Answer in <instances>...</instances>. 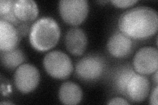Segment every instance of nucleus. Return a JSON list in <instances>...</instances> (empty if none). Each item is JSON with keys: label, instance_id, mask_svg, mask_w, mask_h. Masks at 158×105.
<instances>
[{"label": "nucleus", "instance_id": "obj_1", "mask_svg": "<svg viewBox=\"0 0 158 105\" xmlns=\"http://www.w3.org/2000/svg\"><path fill=\"white\" fill-rule=\"evenodd\" d=\"M118 25L120 32L131 39H147L157 32L158 14L151 7H136L123 13Z\"/></svg>", "mask_w": 158, "mask_h": 105}, {"label": "nucleus", "instance_id": "obj_2", "mask_svg": "<svg viewBox=\"0 0 158 105\" xmlns=\"http://www.w3.org/2000/svg\"><path fill=\"white\" fill-rule=\"evenodd\" d=\"M60 34V27L56 20L46 17L37 20L32 24L29 39L34 49L46 51L56 46Z\"/></svg>", "mask_w": 158, "mask_h": 105}, {"label": "nucleus", "instance_id": "obj_3", "mask_svg": "<svg viewBox=\"0 0 158 105\" xmlns=\"http://www.w3.org/2000/svg\"><path fill=\"white\" fill-rule=\"evenodd\" d=\"M43 63L49 75L56 79H65L70 76L73 71L70 57L60 51H53L47 53Z\"/></svg>", "mask_w": 158, "mask_h": 105}, {"label": "nucleus", "instance_id": "obj_4", "mask_svg": "<svg viewBox=\"0 0 158 105\" xmlns=\"http://www.w3.org/2000/svg\"><path fill=\"white\" fill-rule=\"evenodd\" d=\"M59 9L64 21L73 26L81 24L88 13V3L86 0H61Z\"/></svg>", "mask_w": 158, "mask_h": 105}, {"label": "nucleus", "instance_id": "obj_5", "mask_svg": "<svg viewBox=\"0 0 158 105\" xmlns=\"http://www.w3.org/2000/svg\"><path fill=\"white\" fill-rule=\"evenodd\" d=\"M40 79L36 67L29 64H23L19 67L14 75V82L19 91L24 93L31 92L38 86Z\"/></svg>", "mask_w": 158, "mask_h": 105}, {"label": "nucleus", "instance_id": "obj_6", "mask_svg": "<svg viewBox=\"0 0 158 105\" xmlns=\"http://www.w3.org/2000/svg\"><path fill=\"white\" fill-rule=\"evenodd\" d=\"M105 68L103 59L95 55H89L79 61L75 68L77 76L85 81H94L100 78Z\"/></svg>", "mask_w": 158, "mask_h": 105}, {"label": "nucleus", "instance_id": "obj_7", "mask_svg": "<svg viewBox=\"0 0 158 105\" xmlns=\"http://www.w3.org/2000/svg\"><path fill=\"white\" fill-rule=\"evenodd\" d=\"M135 71L142 75H149L157 71L158 51L152 47H144L138 50L133 59Z\"/></svg>", "mask_w": 158, "mask_h": 105}, {"label": "nucleus", "instance_id": "obj_8", "mask_svg": "<svg viewBox=\"0 0 158 105\" xmlns=\"http://www.w3.org/2000/svg\"><path fill=\"white\" fill-rule=\"evenodd\" d=\"M150 84L148 79L142 74H135L127 86V95L132 101L139 103L146 99L150 91Z\"/></svg>", "mask_w": 158, "mask_h": 105}, {"label": "nucleus", "instance_id": "obj_9", "mask_svg": "<svg viewBox=\"0 0 158 105\" xmlns=\"http://www.w3.org/2000/svg\"><path fill=\"white\" fill-rule=\"evenodd\" d=\"M65 42L68 51L74 55H81L85 53L87 47L86 34L80 28H72L66 34Z\"/></svg>", "mask_w": 158, "mask_h": 105}, {"label": "nucleus", "instance_id": "obj_10", "mask_svg": "<svg viewBox=\"0 0 158 105\" xmlns=\"http://www.w3.org/2000/svg\"><path fill=\"white\" fill-rule=\"evenodd\" d=\"M132 39L121 32H116L109 39L107 49L113 57L122 58L128 55L132 50Z\"/></svg>", "mask_w": 158, "mask_h": 105}, {"label": "nucleus", "instance_id": "obj_11", "mask_svg": "<svg viewBox=\"0 0 158 105\" xmlns=\"http://www.w3.org/2000/svg\"><path fill=\"white\" fill-rule=\"evenodd\" d=\"M17 28L3 20H0V50L10 51L17 49L20 41Z\"/></svg>", "mask_w": 158, "mask_h": 105}, {"label": "nucleus", "instance_id": "obj_12", "mask_svg": "<svg viewBox=\"0 0 158 105\" xmlns=\"http://www.w3.org/2000/svg\"><path fill=\"white\" fill-rule=\"evenodd\" d=\"M13 12L20 21L31 22L37 18L39 10L33 0H16L13 4Z\"/></svg>", "mask_w": 158, "mask_h": 105}, {"label": "nucleus", "instance_id": "obj_13", "mask_svg": "<svg viewBox=\"0 0 158 105\" xmlns=\"http://www.w3.org/2000/svg\"><path fill=\"white\" fill-rule=\"evenodd\" d=\"M59 97L63 104H77L82 99V89L75 83L65 82L59 88Z\"/></svg>", "mask_w": 158, "mask_h": 105}, {"label": "nucleus", "instance_id": "obj_14", "mask_svg": "<svg viewBox=\"0 0 158 105\" xmlns=\"http://www.w3.org/2000/svg\"><path fill=\"white\" fill-rule=\"evenodd\" d=\"M1 62L3 66L9 70H13L21 66L25 61V55L20 49L10 51H1Z\"/></svg>", "mask_w": 158, "mask_h": 105}, {"label": "nucleus", "instance_id": "obj_15", "mask_svg": "<svg viewBox=\"0 0 158 105\" xmlns=\"http://www.w3.org/2000/svg\"><path fill=\"white\" fill-rule=\"evenodd\" d=\"M136 74V72L132 68L125 67L118 71L114 78V83L117 91L127 95V86L131 78Z\"/></svg>", "mask_w": 158, "mask_h": 105}, {"label": "nucleus", "instance_id": "obj_16", "mask_svg": "<svg viewBox=\"0 0 158 105\" xmlns=\"http://www.w3.org/2000/svg\"><path fill=\"white\" fill-rule=\"evenodd\" d=\"M13 0H1L0 2V16H3L11 13L13 10Z\"/></svg>", "mask_w": 158, "mask_h": 105}, {"label": "nucleus", "instance_id": "obj_17", "mask_svg": "<svg viewBox=\"0 0 158 105\" xmlns=\"http://www.w3.org/2000/svg\"><path fill=\"white\" fill-rule=\"evenodd\" d=\"M17 26L20 37L21 38L25 37L28 33H30L32 25L30 22H21Z\"/></svg>", "mask_w": 158, "mask_h": 105}, {"label": "nucleus", "instance_id": "obj_18", "mask_svg": "<svg viewBox=\"0 0 158 105\" xmlns=\"http://www.w3.org/2000/svg\"><path fill=\"white\" fill-rule=\"evenodd\" d=\"M0 20H3V21H6L9 23L12 24L13 25H14L15 26H18L19 24L21 22V21H20L17 18L15 14V13L13 12V10L11 13H9L7 14H6V15L0 16Z\"/></svg>", "mask_w": 158, "mask_h": 105}, {"label": "nucleus", "instance_id": "obj_19", "mask_svg": "<svg viewBox=\"0 0 158 105\" xmlns=\"http://www.w3.org/2000/svg\"><path fill=\"white\" fill-rule=\"evenodd\" d=\"M137 2L138 1L136 0H113V1H111V3L115 6L121 8L131 7Z\"/></svg>", "mask_w": 158, "mask_h": 105}, {"label": "nucleus", "instance_id": "obj_20", "mask_svg": "<svg viewBox=\"0 0 158 105\" xmlns=\"http://www.w3.org/2000/svg\"><path fill=\"white\" fill-rule=\"evenodd\" d=\"M108 104H129L126 100L121 97H115L107 103Z\"/></svg>", "mask_w": 158, "mask_h": 105}, {"label": "nucleus", "instance_id": "obj_21", "mask_svg": "<svg viewBox=\"0 0 158 105\" xmlns=\"http://www.w3.org/2000/svg\"><path fill=\"white\" fill-rule=\"evenodd\" d=\"M157 90H158V87L156 86L155 89L153 90L151 96H150V103L151 104L153 105H157L158 104V100H157Z\"/></svg>", "mask_w": 158, "mask_h": 105}, {"label": "nucleus", "instance_id": "obj_22", "mask_svg": "<svg viewBox=\"0 0 158 105\" xmlns=\"http://www.w3.org/2000/svg\"><path fill=\"white\" fill-rule=\"evenodd\" d=\"M157 74H158V72H157V71H156L155 72V75L154 76V82H155V83H156V85L157 84V82H158Z\"/></svg>", "mask_w": 158, "mask_h": 105}, {"label": "nucleus", "instance_id": "obj_23", "mask_svg": "<svg viewBox=\"0 0 158 105\" xmlns=\"http://www.w3.org/2000/svg\"><path fill=\"white\" fill-rule=\"evenodd\" d=\"M1 104H13V103H12L11 102H2Z\"/></svg>", "mask_w": 158, "mask_h": 105}]
</instances>
